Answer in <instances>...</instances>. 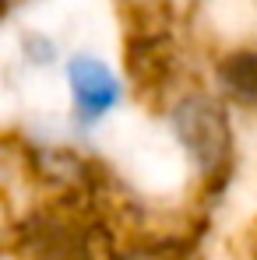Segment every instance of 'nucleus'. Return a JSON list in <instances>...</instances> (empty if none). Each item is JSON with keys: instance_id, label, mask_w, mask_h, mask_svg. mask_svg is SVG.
Returning a JSON list of instances; mask_svg holds the SVG:
<instances>
[{"instance_id": "f257e3e1", "label": "nucleus", "mask_w": 257, "mask_h": 260, "mask_svg": "<svg viewBox=\"0 0 257 260\" xmlns=\"http://www.w3.org/2000/svg\"><path fill=\"white\" fill-rule=\"evenodd\" d=\"M173 134L201 176H218L233 158V127L225 109L208 95H183L173 106Z\"/></svg>"}, {"instance_id": "f03ea898", "label": "nucleus", "mask_w": 257, "mask_h": 260, "mask_svg": "<svg viewBox=\"0 0 257 260\" xmlns=\"http://www.w3.org/2000/svg\"><path fill=\"white\" fill-rule=\"evenodd\" d=\"M67 85H71V102H74V116L81 123H99L102 116H109L120 106L124 88L113 78V71L95 60V56H71L67 63Z\"/></svg>"}, {"instance_id": "7ed1b4c3", "label": "nucleus", "mask_w": 257, "mask_h": 260, "mask_svg": "<svg viewBox=\"0 0 257 260\" xmlns=\"http://www.w3.org/2000/svg\"><path fill=\"white\" fill-rule=\"evenodd\" d=\"M28 250L36 260H88L85 232L60 215H39L28 221Z\"/></svg>"}, {"instance_id": "20e7f679", "label": "nucleus", "mask_w": 257, "mask_h": 260, "mask_svg": "<svg viewBox=\"0 0 257 260\" xmlns=\"http://www.w3.org/2000/svg\"><path fill=\"white\" fill-rule=\"evenodd\" d=\"M218 85L222 91L240 102V106H254L257 109V49H240V53H229L222 63H218Z\"/></svg>"}, {"instance_id": "39448f33", "label": "nucleus", "mask_w": 257, "mask_h": 260, "mask_svg": "<svg viewBox=\"0 0 257 260\" xmlns=\"http://www.w3.org/2000/svg\"><path fill=\"white\" fill-rule=\"evenodd\" d=\"M21 53L36 63V67H46V63H53V56H56V46L49 43L46 36H25L21 39Z\"/></svg>"}]
</instances>
